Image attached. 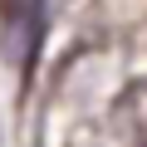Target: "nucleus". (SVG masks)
I'll list each match as a JSON object with an SVG mask.
<instances>
[{
    "mask_svg": "<svg viewBox=\"0 0 147 147\" xmlns=\"http://www.w3.org/2000/svg\"><path fill=\"white\" fill-rule=\"evenodd\" d=\"M69 147H147V79H132L103 118L79 123Z\"/></svg>",
    "mask_w": 147,
    "mask_h": 147,
    "instance_id": "1",
    "label": "nucleus"
},
{
    "mask_svg": "<svg viewBox=\"0 0 147 147\" xmlns=\"http://www.w3.org/2000/svg\"><path fill=\"white\" fill-rule=\"evenodd\" d=\"M39 34H44V0H0V39L20 69L34 59Z\"/></svg>",
    "mask_w": 147,
    "mask_h": 147,
    "instance_id": "2",
    "label": "nucleus"
}]
</instances>
